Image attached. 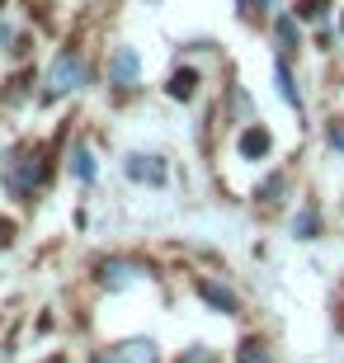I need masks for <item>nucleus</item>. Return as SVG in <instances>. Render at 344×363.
I'll return each instance as SVG.
<instances>
[{
	"label": "nucleus",
	"instance_id": "obj_1",
	"mask_svg": "<svg viewBox=\"0 0 344 363\" xmlns=\"http://www.w3.org/2000/svg\"><path fill=\"white\" fill-rule=\"evenodd\" d=\"M85 85V57L80 52H62L52 62V71H48V90H43V99H62V94L80 90Z\"/></svg>",
	"mask_w": 344,
	"mask_h": 363
},
{
	"label": "nucleus",
	"instance_id": "obj_2",
	"mask_svg": "<svg viewBox=\"0 0 344 363\" xmlns=\"http://www.w3.org/2000/svg\"><path fill=\"white\" fill-rule=\"evenodd\" d=\"M5 184H10L14 199H28V194H33V184H43V161H38V151H24L19 161H5Z\"/></svg>",
	"mask_w": 344,
	"mask_h": 363
},
{
	"label": "nucleus",
	"instance_id": "obj_3",
	"mask_svg": "<svg viewBox=\"0 0 344 363\" xmlns=\"http://www.w3.org/2000/svg\"><path fill=\"white\" fill-rule=\"evenodd\" d=\"M123 170H128V179H137V184H165V161L151 156V151H133V156L123 161Z\"/></svg>",
	"mask_w": 344,
	"mask_h": 363
},
{
	"label": "nucleus",
	"instance_id": "obj_4",
	"mask_svg": "<svg viewBox=\"0 0 344 363\" xmlns=\"http://www.w3.org/2000/svg\"><path fill=\"white\" fill-rule=\"evenodd\" d=\"M137 71H142L137 52H133V48H118V52H113V62H109V81L118 85V90H128V85H137Z\"/></svg>",
	"mask_w": 344,
	"mask_h": 363
},
{
	"label": "nucleus",
	"instance_id": "obj_5",
	"mask_svg": "<svg viewBox=\"0 0 344 363\" xmlns=\"http://www.w3.org/2000/svg\"><path fill=\"white\" fill-rule=\"evenodd\" d=\"M99 279H104V288H113V293H118V288H133V283L142 279V269H137V264H128V259H109L104 269H99Z\"/></svg>",
	"mask_w": 344,
	"mask_h": 363
},
{
	"label": "nucleus",
	"instance_id": "obj_6",
	"mask_svg": "<svg viewBox=\"0 0 344 363\" xmlns=\"http://www.w3.org/2000/svg\"><path fill=\"white\" fill-rule=\"evenodd\" d=\"M71 175H76L80 184H90V179L99 175V165H94V151L85 147V142H76V147H71Z\"/></svg>",
	"mask_w": 344,
	"mask_h": 363
},
{
	"label": "nucleus",
	"instance_id": "obj_7",
	"mask_svg": "<svg viewBox=\"0 0 344 363\" xmlns=\"http://www.w3.org/2000/svg\"><path fill=\"white\" fill-rule=\"evenodd\" d=\"M199 297H208L217 311H236V293H231V288H222V283H208V279H203L199 283Z\"/></svg>",
	"mask_w": 344,
	"mask_h": 363
},
{
	"label": "nucleus",
	"instance_id": "obj_8",
	"mask_svg": "<svg viewBox=\"0 0 344 363\" xmlns=\"http://www.w3.org/2000/svg\"><path fill=\"white\" fill-rule=\"evenodd\" d=\"M118 359L123 363H156V345L151 340H128V345H118Z\"/></svg>",
	"mask_w": 344,
	"mask_h": 363
},
{
	"label": "nucleus",
	"instance_id": "obj_9",
	"mask_svg": "<svg viewBox=\"0 0 344 363\" xmlns=\"http://www.w3.org/2000/svg\"><path fill=\"white\" fill-rule=\"evenodd\" d=\"M265 151H269V133L265 128H250V133L240 137V156H245V161H260Z\"/></svg>",
	"mask_w": 344,
	"mask_h": 363
},
{
	"label": "nucleus",
	"instance_id": "obj_10",
	"mask_svg": "<svg viewBox=\"0 0 344 363\" xmlns=\"http://www.w3.org/2000/svg\"><path fill=\"white\" fill-rule=\"evenodd\" d=\"M274 85H278V94H283V99H288L292 108H302V94H297V85H292V71L283 67V62L274 67Z\"/></svg>",
	"mask_w": 344,
	"mask_h": 363
},
{
	"label": "nucleus",
	"instance_id": "obj_11",
	"mask_svg": "<svg viewBox=\"0 0 344 363\" xmlns=\"http://www.w3.org/2000/svg\"><path fill=\"white\" fill-rule=\"evenodd\" d=\"M194 85H199V71H174L170 76V99H194Z\"/></svg>",
	"mask_w": 344,
	"mask_h": 363
},
{
	"label": "nucleus",
	"instance_id": "obj_12",
	"mask_svg": "<svg viewBox=\"0 0 344 363\" xmlns=\"http://www.w3.org/2000/svg\"><path fill=\"white\" fill-rule=\"evenodd\" d=\"M236 363H269V350H265V340H240V350H236Z\"/></svg>",
	"mask_w": 344,
	"mask_h": 363
},
{
	"label": "nucleus",
	"instance_id": "obj_13",
	"mask_svg": "<svg viewBox=\"0 0 344 363\" xmlns=\"http://www.w3.org/2000/svg\"><path fill=\"white\" fill-rule=\"evenodd\" d=\"M274 33H278V43H283L288 52H292V48H297V24H292L288 14H283V19H278V24H274Z\"/></svg>",
	"mask_w": 344,
	"mask_h": 363
},
{
	"label": "nucleus",
	"instance_id": "obj_14",
	"mask_svg": "<svg viewBox=\"0 0 344 363\" xmlns=\"http://www.w3.org/2000/svg\"><path fill=\"white\" fill-rule=\"evenodd\" d=\"M311 231H321V217H316V208H306V213L297 217V236H302V241L311 236Z\"/></svg>",
	"mask_w": 344,
	"mask_h": 363
},
{
	"label": "nucleus",
	"instance_id": "obj_15",
	"mask_svg": "<svg viewBox=\"0 0 344 363\" xmlns=\"http://www.w3.org/2000/svg\"><path fill=\"white\" fill-rule=\"evenodd\" d=\"M179 363H212V354L203 350V345H194V350H189V354H184V359H179Z\"/></svg>",
	"mask_w": 344,
	"mask_h": 363
},
{
	"label": "nucleus",
	"instance_id": "obj_16",
	"mask_svg": "<svg viewBox=\"0 0 344 363\" xmlns=\"http://www.w3.org/2000/svg\"><path fill=\"white\" fill-rule=\"evenodd\" d=\"M274 194H283V179H265V184H260V199H274Z\"/></svg>",
	"mask_w": 344,
	"mask_h": 363
},
{
	"label": "nucleus",
	"instance_id": "obj_17",
	"mask_svg": "<svg viewBox=\"0 0 344 363\" xmlns=\"http://www.w3.org/2000/svg\"><path fill=\"white\" fill-rule=\"evenodd\" d=\"M10 236H14V227L5 222V217H0V250H10Z\"/></svg>",
	"mask_w": 344,
	"mask_h": 363
},
{
	"label": "nucleus",
	"instance_id": "obj_18",
	"mask_svg": "<svg viewBox=\"0 0 344 363\" xmlns=\"http://www.w3.org/2000/svg\"><path fill=\"white\" fill-rule=\"evenodd\" d=\"M90 363H123V359H118V354H94Z\"/></svg>",
	"mask_w": 344,
	"mask_h": 363
},
{
	"label": "nucleus",
	"instance_id": "obj_19",
	"mask_svg": "<svg viewBox=\"0 0 344 363\" xmlns=\"http://www.w3.org/2000/svg\"><path fill=\"white\" fill-rule=\"evenodd\" d=\"M10 38H14V33H10V24H0V48H5Z\"/></svg>",
	"mask_w": 344,
	"mask_h": 363
},
{
	"label": "nucleus",
	"instance_id": "obj_20",
	"mask_svg": "<svg viewBox=\"0 0 344 363\" xmlns=\"http://www.w3.org/2000/svg\"><path fill=\"white\" fill-rule=\"evenodd\" d=\"M48 363H67V359H48Z\"/></svg>",
	"mask_w": 344,
	"mask_h": 363
}]
</instances>
